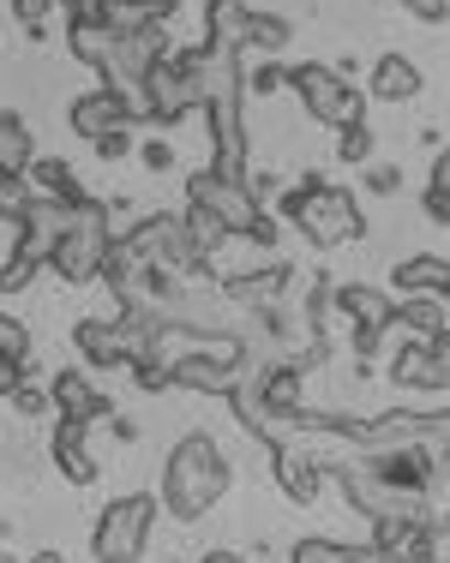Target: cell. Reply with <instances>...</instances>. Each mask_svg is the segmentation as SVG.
Returning a JSON list of instances; mask_svg holds the SVG:
<instances>
[{
  "label": "cell",
  "mask_w": 450,
  "mask_h": 563,
  "mask_svg": "<svg viewBox=\"0 0 450 563\" xmlns=\"http://www.w3.org/2000/svg\"><path fill=\"white\" fill-rule=\"evenodd\" d=\"M73 55L97 66L102 85H109L114 97H127L132 114H139V90H144V78H151V66L168 60V36H163V24H144V31H102V24L73 19Z\"/></svg>",
  "instance_id": "cell-1"
},
{
  "label": "cell",
  "mask_w": 450,
  "mask_h": 563,
  "mask_svg": "<svg viewBox=\"0 0 450 563\" xmlns=\"http://www.w3.org/2000/svg\"><path fill=\"white\" fill-rule=\"evenodd\" d=\"M283 217L295 228H307L312 246H342V240H354L366 228L361 210H354V198L342 192V186H330L325 174H307L295 192H283Z\"/></svg>",
  "instance_id": "cell-2"
},
{
  "label": "cell",
  "mask_w": 450,
  "mask_h": 563,
  "mask_svg": "<svg viewBox=\"0 0 450 563\" xmlns=\"http://www.w3.org/2000/svg\"><path fill=\"white\" fill-rule=\"evenodd\" d=\"M193 109H205V43L187 48V55H168L163 66H151L139 90V114L151 120H187Z\"/></svg>",
  "instance_id": "cell-3"
},
{
  "label": "cell",
  "mask_w": 450,
  "mask_h": 563,
  "mask_svg": "<svg viewBox=\"0 0 450 563\" xmlns=\"http://www.w3.org/2000/svg\"><path fill=\"white\" fill-rule=\"evenodd\" d=\"M222 486H229V467H222L217 444H210V438H187V444L175 450V462H168V504L193 521L217 504Z\"/></svg>",
  "instance_id": "cell-4"
},
{
  "label": "cell",
  "mask_w": 450,
  "mask_h": 563,
  "mask_svg": "<svg viewBox=\"0 0 450 563\" xmlns=\"http://www.w3.org/2000/svg\"><path fill=\"white\" fill-rule=\"evenodd\" d=\"M109 205H97V198H85V205L73 210V222H66L61 246H55V276L66 282H97L102 276V258H109Z\"/></svg>",
  "instance_id": "cell-5"
},
{
  "label": "cell",
  "mask_w": 450,
  "mask_h": 563,
  "mask_svg": "<svg viewBox=\"0 0 450 563\" xmlns=\"http://www.w3.org/2000/svg\"><path fill=\"white\" fill-rule=\"evenodd\" d=\"M288 90H295L300 102L312 109V120H325V126H349V120H361V90L354 85H342L330 66H319V60H307V66H295L288 73Z\"/></svg>",
  "instance_id": "cell-6"
},
{
  "label": "cell",
  "mask_w": 450,
  "mask_h": 563,
  "mask_svg": "<svg viewBox=\"0 0 450 563\" xmlns=\"http://www.w3.org/2000/svg\"><path fill=\"white\" fill-rule=\"evenodd\" d=\"M151 516H156V504L151 498H121L109 509V516L97 521V558L102 563H132L144 552V540H151Z\"/></svg>",
  "instance_id": "cell-7"
},
{
  "label": "cell",
  "mask_w": 450,
  "mask_h": 563,
  "mask_svg": "<svg viewBox=\"0 0 450 563\" xmlns=\"http://www.w3.org/2000/svg\"><path fill=\"white\" fill-rule=\"evenodd\" d=\"M187 205L198 210H210L229 234H246V228L259 222V205H253V192L246 186H234V180H217L210 168H198L193 180H187Z\"/></svg>",
  "instance_id": "cell-8"
},
{
  "label": "cell",
  "mask_w": 450,
  "mask_h": 563,
  "mask_svg": "<svg viewBox=\"0 0 450 563\" xmlns=\"http://www.w3.org/2000/svg\"><path fill=\"white\" fill-rule=\"evenodd\" d=\"M132 246L144 252L151 264H175V271H198V258H193V240H187V222L180 217H144L139 228H132Z\"/></svg>",
  "instance_id": "cell-9"
},
{
  "label": "cell",
  "mask_w": 450,
  "mask_h": 563,
  "mask_svg": "<svg viewBox=\"0 0 450 563\" xmlns=\"http://www.w3.org/2000/svg\"><path fill=\"white\" fill-rule=\"evenodd\" d=\"M132 120H139V114H132V102L114 97L109 85H102L97 97H78L73 102V132H85L90 144H97L102 132H114V126H132Z\"/></svg>",
  "instance_id": "cell-10"
},
{
  "label": "cell",
  "mask_w": 450,
  "mask_h": 563,
  "mask_svg": "<svg viewBox=\"0 0 450 563\" xmlns=\"http://www.w3.org/2000/svg\"><path fill=\"white\" fill-rule=\"evenodd\" d=\"M24 180H31V192L36 198H55V205H85V186L73 180V168L61 163V156H36L31 168H24Z\"/></svg>",
  "instance_id": "cell-11"
},
{
  "label": "cell",
  "mask_w": 450,
  "mask_h": 563,
  "mask_svg": "<svg viewBox=\"0 0 450 563\" xmlns=\"http://www.w3.org/2000/svg\"><path fill=\"white\" fill-rule=\"evenodd\" d=\"M48 396H55V408L66 413V420H97V413H109V401L97 396V384H90L85 372H61Z\"/></svg>",
  "instance_id": "cell-12"
},
{
  "label": "cell",
  "mask_w": 450,
  "mask_h": 563,
  "mask_svg": "<svg viewBox=\"0 0 450 563\" xmlns=\"http://www.w3.org/2000/svg\"><path fill=\"white\" fill-rule=\"evenodd\" d=\"M246 24H253V12H246L241 0H210V19H205L210 48H229V55H241V48H246Z\"/></svg>",
  "instance_id": "cell-13"
},
{
  "label": "cell",
  "mask_w": 450,
  "mask_h": 563,
  "mask_svg": "<svg viewBox=\"0 0 450 563\" xmlns=\"http://www.w3.org/2000/svg\"><path fill=\"white\" fill-rule=\"evenodd\" d=\"M36 163V151H31V126H24L19 114H0V174H7V180H19L24 168Z\"/></svg>",
  "instance_id": "cell-14"
},
{
  "label": "cell",
  "mask_w": 450,
  "mask_h": 563,
  "mask_svg": "<svg viewBox=\"0 0 450 563\" xmlns=\"http://www.w3.org/2000/svg\"><path fill=\"white\" fill-rule=\"evenodd\" d=\"M396 378L427 384V390H444V336H432V347H408V354L396 360Z\"/></svg>",
  "instance_id": "cell-15"
},
{
  "label": "cell",
  "mask_w": 450,
  "mask_h": 563,
  "mask_svg": "<svg viewBox=\"0 0 450 563\" xmlns=\"http://www.w3.org/2000/svg\"><path fill=\"white\" fill-rule=\"evenodd\" d=\"M415 90H420L415 60H403V55H378V60H373V97L403 102V97H415Z\"/></svg>",
  "instance_id": "cell-16"
},
{
  "label": "cell",
  "mask_w": 450,
  "mask_h": 563,
  "mask_svg": "<svg viewBox=\"0 0 450 563\" xmlns=\"http://www.w3.org/2000/svg\"><path fill=\"white\" fill-rule=\"evenodd\" d=\"M396 288H408V294H444L450 288L444 252H432V258H408L403 271H396Z\"/></svg>",
  "instance_id": "cell-17"
},
{
  "label": "cell",
  "mask_w": 450,
  "mask_h": 563,
  "mask_svg": "<svg viewBox=\"0 0 450 563\" xmlns=\"http://www.w3.org/2000/svg\"><path fill=\"white\" fill-rule=\"evenodd\" d=\"M288 276H295V271H283V264H271V271H246V276H229V282H222V288H229L234 294V300H276V294H283L288 288Z\"/></svg>",
  "instance_id": "cell-18"
},
{
  "label": "cell",
  "mask_w": 450,
  "mask_h": 563,
  "mask_svg": "<svg viewBox=\"0 0 450 563\" xmlns=\"http://www.w3.org/2000/svg\"><path fill=\"white\" fill-rule=\"evenodd\" d=\"M330 300H337V312L361 318L366 330L391 324V300H385V294H373V288H337V294H330Z\"/></svg>",
  "instance_id": "cell-19"
},
{
  "label": "cell",
  "mask_w": 450,
  "mask_h": 563,
  "mask_svg": "<svg viewBox=\"0 0 450 563\" xmlns=\"http://www.w3.org/2000/svg\"><path fill=\"white\" fill-rule=\"evenodd\" d=\"M78 347H85L97 366H114V360H121V330H114V324H97V318H85V324H78Z\"/></svg>",
  "instance_id": "cell-20"
},
{
  "label": "cell",
  "mask_w": 450,
  "mask_h": 563,
  "mask_svg": "<svg viewBox=\"0 0 450 563\" xmlns=\"http://www.w3.org/2000/svg\"><path fill=\"white\" fill-rule=\"evenodd\" d=\"M427 217L432 222H450V151L439 144V156H432V186H427Z\"/></svg>",
  "instance_id": "cell-21"
},
{
  "label": "cell",
  "mask_w": 450,
  "mask_h": 563,
  "mask_svg": "<svg viewBox=\"0 0 450 563\" xmlns=\"http://www.w3.org/2000/svg\"><path fill=\"white\" fill-rule=\"evenodd\" d=\"M403 324L420 330V336H444V294H427V300L403 306Z\"/></svg>",
  "instance_id": "cell-22"
},
{
  "label": "cell",
  "mask_w": 450,
  "mask_h": 563,
  "mask_svg": "<svg viewBox=\"0 0 450 563\" xmlns=\"http://www.w3.org/2000/svg\"><path fill=\"white\" fill-rule=\"evenodd\" d=\"M180 222H187V240H193V258H198V264H205V252L217 246L222 234H229V228L210 217V210H198V205H187V217H180Z\"/></svg>",
  "instance_id": "cell-23"
},
{
  "label": "cell",
  "mask_w": 450,
  "mask_h": 563,
  "mask_svg": "<svg viewBox=\"0 0 450 563\" xmlns=\"http://www.w3.org/2000/svg\"><path fill=\"white\" fill-rule=\"evenodd\" d=\"M295 563H378V552H349V545H330V540H307V545H295Z\"/></svg>",
  "instance_id": "cell-24"
},
{
  "label": "cell",
  "mask_w": 450,
  "mask_h": 563,
  "mask_svg": "<svg viewBox=\"0 0 450 563\" xmlns=\"http://www.w3.org/2000/svg\"><path fill=\"white\" fill-rule=\"evenodd\" d=\"M31 180H24V174H19V180H7V174H0V222H24V210H31Z\"/></svg>",
  "instance_id": "cell-25"
},
{
  "label": "cell",
  "mask_w": 450,
  "mask_h": 563,
  "mask_svg": "<svg viewBox=\"0 0 450 563\" xmlns=\"http://www.w3.org/2000/svg\"><path fill=\"white\" fill-rule=\"evenodd\" d=\"M342 139H337V163H366L373 156V132L361 126V120H349V126H337Z\"/></svg>",
  "instance_id": "cell-26"
},
{
  "label": "cell",
  "mask_w": 450,
  "mask_h": 563,
  "mask_svg": "<svg viewBox=\"0 0 450 563\" xmlns=\"http://www.w3.org/2000/svg\"><path fill=\"white\" fill-rule=\"evenodd\" d=\"M246 43H253V48H283V43H288V19L253 12V24H246Z\"/></svg>",
  "instance_id": "cell-27"
},
{
  "label": "cell",
  "mask_w": 450,
  "mask_h": 563,
  "mask_svg": "<svg viewBox=\"0 0 450 563\" xmlns=\"http://www.w3.org/2000/svg\"><path fill=\"white\" fill-rule=\"evenodd\" d=\"M31 271H36V264H31V258H24V252H12V258H7V264H0V294H12V288H24V282H31Z\"/></svg>",
  "instance_id": "cell-28"
},
{
  "label": "cell",
  "mask_w": 450,
  "mask_h": 563,
  "mask_svg": "<svg viewBox=\"0 0 450 563\" xmlns=\"http://www.w3.org/2000/svg\"><path fill=\"white\" fill-rule=\"evenodd\" d=\"M127 151H132V126H114V132H102V139H97V156H102V163H121Z\"/></svg>",
  "instance_id": "cell-29"
},
{
  "label": "cell",
  "mask_w": 450,
  "mask_h": 563,
  "mask_svg": "<svg viewBox=\"0 0 450 563\" xmlns=\"http://www.w3.org/2000/svg\"><path fill=\"white\" fill-rule=\"evenodd\" d=\"M48 7H55V0H12V12L24 19V31H31V36H43V19H48Z\"/></svg>",
  "instance_id": "cell-30"
},
{
  "label": "cell",
  "mask_w": 450,
  "mask_h": 563,
  "mask_svg": "<svg viewBox=\"0 0 450 563\" xmlns=\"http://www.w3.org/2000/svg\"><path fill=\"white\" fill-rule=\"evenodd\" d=\"M283 486L295 492V498H312V467L307 462H283Z\"/></svg>",
  "instance_id": "cell-31"
},
{
  "label": "cell",
  "mask_w": 450,
  "mask_h": 563,
  "mask_svg": "<svg viewBox=\"0 0 450 563\" xmlns=\"http://www.w3.org/2000/svg\"><path fill=\"white\" fill-rule=\"evenodd\" d=\"M246 85H253L259 97H271V90H283V85H288V73H283V66H259V73L246 78Z\"/></svg>",
  "instance_id": "cell-32"
},
{
  "label": "cell",
  "mask_w": 450,
  "mask_h": 563,
  "mask_svg": "<svg viewBox=\"0 0 450 563\" xmlns=\"http://www.w3.org/2000/svg\"><path fill=\"white\" fill-rule=\"evenodd\" d=\"M415 19H427V24H444V12H450V0H403Z\"/></svg>",
  "instance_id": "cell-33"
},
{
  "label": "cell",
  "mask_w": 450,
  "mask_h": 563,
  "mask_svg": "<svg viewBox=\"0 0 450 563\" xmlns=\"http://www.w3.org/2000/svg\"><path fill=\"white\" fill-rule=\"evenodd\" d=\"M366 186H373V192H378V198H391V192H396V186H403V174H396V168L385 163V168H373V174H366Z\"/></svg>",
  "instance_id": "cell-34"
},
{
  "label": "cell",
  "mask_w": 450,
  "mask_h": 563,
  "mask_svg": "<svg viewBox=\"0 0 450 563\" xmlns=\"http://www.w3.org/2000/svg\"><path fill=\"white\" fill-rule=\"evenodd\" d=\"M168 163H175L168 139H144V168H168Z\"/></svg>",
  "instance_id": "cell-35"
},
{
  "label": "cell",
  "mask_w": 450,
  "mask_h": 563,
  "mask_svg": "<svg viewBox=\"0 0 450 563\" xmlns=\"http://www.w3.org/2000/svg\"><path fill=\"white\" fill-rule=\"evenodd\" d=\"M12 401H19L24 413H48V401H55V396H43V390H24V384H19V390H12Z\"/></svg>",
  "instance_id": "cell-36"
},
{
  "label": "cell",
  "mask_w": 450,
  "mask_h": 563,
  "mask_svg": "<svg viewBox=\"0 0 450 563\" xmlns=\"http://www.w3.org/2000/svg\"><path fill=\"white\" fill-rule=\"evenodd\" d=\"M246 240H259V246H271V240H276V222H271V217H264V210H259V222L246 228Z\"/></svg>",
  "instance_id": "cell-37"
},
{
  "label": "cell",
  "mask_w": 450,
  "mask_h": 563,
  "mask_svg": "<svg viewBox=\"0 0 450 563\" xmlns=\"http://www.w3.org/2000/svg\"><path fill=\"white\" fill-rule=\"evenodd\" d=\"M205 563H241V558H234V552H210Z\"/></svg>",
  "instance_id": "cell-38"
},
{
  "label": "cell",
  "mask_w": 450,
  "mask_h": 563,
  "mask_svg": "<svg viewBox=\"0 0 450 563\" xmlns=\"http://www.w3.org/2000/svg\"><path fill=\"white\" fill-rule=\"evenodd\" d=\"M31 563H61V558H55V552H43V558H31Z\"/></svg>",
  "instance_id": "cell-39"
},
{
  "label": "cell",
  "mask_w": 450,
  "mask_h": 563,
  "mask_svg": "<svg viewBox=\"0 0 450 563\" xmlns=\"http://www.w3.org/2000/svg\"><path fill=\"white\" fill-rule=\"evenodd\" d=\"M66 7H78V0H66Z\"/></svg>",
  "instance_id": "cell-40"
}]
</instances>
